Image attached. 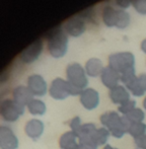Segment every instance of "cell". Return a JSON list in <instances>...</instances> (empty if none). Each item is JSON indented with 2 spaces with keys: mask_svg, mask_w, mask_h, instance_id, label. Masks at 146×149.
<instances>
[{
  "mask_svg": "<svg viewBox=\"0 0 146 149\" xmlns=\"http://www.w3.org/2000/svg\"><path fill=\"white\" fill-rule=\"evenodd\" d=\"M79 102L85 110H95L99 104V91L95 88H91V87H86L85 89L82 90V92L79 95Z\"/></svg>",
  "mask_w": 146,
  "mask_h": 149,
  "instance_id": "30bf717a",
  "label": "cell"
},
{
  "mask_svg": "<svg viewBox=\"0 0 146 149\" xmlns=\"http://www.w3.org/2000/svg\"><path fill=\"white\" fill-rule=\"evenodd\" d=\"M123 117L127 120L129 125H131V124H133V123H139V122L144 121L145 113H144V111L141 110L140 108H137L136 107L134 110H132L130 113H128V114Z\"/></svg>",
  "mask_w": 146,
  "mask_h": 149,
  "instance_id": "603a6c76",
  "label": "cell"
},
{
  "mask_svg": "<svg viewBox=\"0 0 146 149\" xmlns=\"http://www.w3.org/2000/svg\"><path fill=\"white\" fill-rule=\"evenodd\" d=\"M26 86L36 96H44L48 91V85L44 77L40 74H32L28 77Z\"/></svg>",
  "mask_w": 146,
  "mask_h": 149,
  "instance_id": "7c38bea8",
  "label": "cell"
},
{
  "mask_svg": "<svg viewBox=\"0 0 146 149\" xmlns=\"http://www.w3.org/2000/svg\"><path fill=\"white\" fill-rule=\"evenodd\" d=\"M78 140H79V149H97V147H99L95 144V142L92 140L91 136L80 138Z\"/></svg>",
  "mask_w": 146,
  "mask_h": 149,
  "instance_id": "d4e9b609",
  "label": "cell"
},
{
  "mask_svg": "<svg viewBox=\"0 0 146 149\" xmlns=\"http://www.w3.org/2000/svg\"><path fill=\"white\" fill-rule=\"evenodd\" d=\"M101 123L110 131L111 135L115 138H122L127 133L129 123L123 116L114 111L104 113L101 116Z\"/></svg>",
  "mask_w": 146,
  "mask_h": 149,
  "instance_id": "7a4b0ae2",
  "label": "cell"
},
{
  "mask_svg": "<svg viewBox=\"0 0 146 149\" xmlns=\"http://www.w3.org/2000/svg\"><path fill=\"white\" fill-rule=\"evenodd\" d=\"M125 86L134 96L140 97L144 95L146 93V74L145 73L139 74Z\"/></svg>",
  "mask_w": 146,
  "mask_h": 149,
  "instance_id": "5bb4252c",
  "label": "cell"
},
{
  "mask_svg": "<svg viewBox=\"0 0 146 149\" xmlns=\"http://www.w3.org/2000/svg\"><path fill=\"white\" fill-rule=\"evenodd\" d=\"M127 133L132 136L134 139L139 137H142L146 134V124L144 122H139V123H133L129 126Z\"/></svg>",
  "mask_w": 146,
  "mask_h": 149,
  "instance_id": "7402d4cb",
  "label": "cell"
},
{
  "mask_svg": "<svg viewBox=\"0 0 146 149\" xmlns=\"http://www.w3.org/2000/svg\"><path fill=\"white\" fill-rule=\"evenodd\" d=\"M101 79L103 84L107 88L112 89L115 86L119 85V82L121 81V76L115 69H113L112 67L108 65L104 68L103 72H102Z\"/></svg>",
  "mask_w": 146,
  "mask_h": 149,
  "instance_id": "9a60e30c",
  "label": "cell"
},
{
  "mask_svg": "<svg viewBox=\"0 0 146 149\" xmlns=\"http://www.w3.org/2000/svg\"><path fill=\"white\" fill-rule=\"evenodd\" d=\"M34 94L26 85H18L12 91V100L19 106L26 108L28 104L34 100Z\"/></svg>",
  "mask_w": 146,
  "mask_h": 149,
  "instance_id": "4fadbf2b",
  "label": "cell"
},
{
  "mask_svg": "<svg viewBox=\"0 0 146 149\" xmlns=\"http://www.w3.org/2000/svg\"><path fill=\"white\" fill-rule=\"evenodd\" d=\"M134 143L138 149H146V134L142 137L134 139Z\"/></svg>",
  "mask_w": 146,
  "mask_h": 149,
  "instance_id": "83f0119b",
  "label": "cell"
},
{
  "mask_svg": "<svg viewBox=\"0 0 146 149\" xmlns=\"http://www.w3.org/2000/svg\"><path fill=\"white\" fill-rule=\"evenodd\" d=\"M143 108H144L146 111V96L144 97V100H143Z\"/></svg>",
  "mask_w": 146,
  "mask_h": 149,
  "instance_id": "1f68e13d",
  "label": "cell"
},
{
  "mask_svg": "<svg viewBox=\"0 0 146 149\" xmlns=\"http://www.w3.org/2000/svg\"><path fill=\"white\" fill-rule=\"evenodd\" d=\"M29 113L33 116H43L47 111L46 104L42 100L34 98L26 107Z\"/></svg>",
  "mask_w": 146,
  "mask_h": 149,
  "instance_id": "ffe728a7",
  "label": "cell"
},
{
  "mask_svg": "<svg viewBox=\"0 0 146 149\" xmlns=\"http://www.w3.org/2000/svg\"><path fill=\"white\" fill-rule=\"evenodd\" d=\"M136 108V102L134 100H129L128 102H124L122 104L121 106H119L118 108V111L120 114H122V116H125L127 115L128 113H130L132 110Z\"/></svg>",
  "mask_w": 146,
  "mask_h": 149,
  "instance_id": "484cf974",
  "label": "cell"
},
{
  "mask_svg": "<svg viewBox=\"0 0 146 149\" xmlns=\"http://www.w3.org/2000/svg\"><path fill=\"white\" fill-rule=\"evenodd\" d=\"M47 48L50 55L54 58H61L67 52L68 35L61 26L50 30L46 35Z\"/></svg>",
  "mask_w": 146,
  "mask_h": 149,
  "instance_id": "6da1fadb",
  "label": "cell"
},
{
  "mask_svg": "<svg viewBox=\"0 0 146 149\" xmlns=\"http://www.w3.org/2000/svg\"><path fill=\"white\" fill-rule=\"evenodd\" d=\"M97 128L95 127V125L93 123H85V124H81L80 127L74 132V134L77 136L78 139L83 137H88L91 136L93 134V132L97 130Z\"/></svg>",
  "mask_w": 146,
  "mask_h": 149,
  "instance_id": "cb8c5ba5",
  "label": "cell"
},
{
  "mask_svg": "<svg viewBox=\"0 0 146 149\" xmlns=\"http://www.w3.org/2000/svg\"><path fill=\"white\" fill-rule=\"evenodd\" d=\"M133 0H115V4L121 9H125V8L129 7L130 4H132Z\"/></svg>",
  "mask_w": 146,
  "mask_h": 149,
  "instance_id": "f1b7e54d",
  "label": "cell"
},
{
  "mask_svg": "<svg viewBox=\"0 0 146 149\" xmlns=\"http://www.w3.org/2000/svg\"><path fill=\"white\" fill-rule=\"evenodd\" d=\"M109 66L121 75L135 70V57L131 52H116L109 56Z\"/></svg>",
  "mask_w": 146,
  "mask_h": 149,
  "instance_id": "277c9868",
  "label": "cell"
},
{
  "mask_svg": "<svg viewBox=\"0 0 146 149\" xmlns=\"http://www.w3.org/2000/svg\"><path fill=\"white\" fill-rule=\"evenodd\" d=\"M66 80L70 82L73 86L77 87L78 89L83 90L86 88L88 79L85 69L79 63H70L66 67Z\"/></svg>",
  "mask_w": 146,
  "mask_h": 149,
  "instance_id": "8992f818",
  "label": "cell"
},
{
  "mask_svg": "<svg viewBox=\"0 0 146 149\" xmlns=\"http://www.w3.org/2000/svg\"><path fill=\"white\" fill-rule=\"evenodd\" d=\"M0 148L1 149H17L18 138L14 132L7 126L0 127Z\"/></svg>",
  "mask_w": 146,
  "mask_h": 149,
  "instance_id": "8fae6325",
  "label": "cell"
},
{
  "mask_svg": "<svg viewBox=\"0 0 146 149\" xmlns=\"http://www.w3.org/2000/svg\"><path fill=\"white\" fill-rule=\"evenodd\" d=\"M63 29L67 35L72 36V37H78L84 33L86 29V20L78 13L68 18L64 22Z\"/></svg>",
  "mask_w": 146,
  "mask_h": 149,
  "instance_id": "9c48e42d",
  "label": "cell"
},
{
  "mask_svg": "<svg viewBox=\"0 0 146 149\" xmlns=\"http://www.w3.org/2000/svg\"><path fill=\"white\" fill-rule=\"evenodd\" d=\"M59 146L61 149H79V140L72 131H67L60 137Z\"/></svg>",
  "mask_w": 146,
  "mask_h": 149,
  "instance_id": "ac0fdd59",
  "label": "cell"
},
{
  "mask_svg": "<svg viewBox=\"0 0 146 149\" xmlns=\"http://www.w3.org/2000/svg\"><path fill=\"white\" fill-rule=\"evenodd\" d=\"M81 92L82 90L73 86L70 82L60 77L54 79L49 87V94L57 100H63L70 95H80Z\"/></svg>",
  "mask_w": 146,
  "mask_h": 149,
  "instance_id": "5b68a950",
  "label": "cell"
},
{
  "mask_svg": "<svg viewBox=\"0 0 146 149\" xmlns=\"http://www.w3.org/2000/svg\"><path fill=\"white\" fill-rule=\"evenodd\" d=\"M109 96L110 100H112L113 104H118V106H121L124 102H128L130 98V91L126 88L125 85H117L114 88L110 89L109 92Z\"/></svg>",
  "mask_w": 146,
  "mask_h": 149,
  "instance_id": "2e32d148",
  "label": "cell"
},
{
  "mask_svg": "<svg viewBox=\"0 0 146 149\" xmlns=\"http://www.w3.org/2000/svg\"><path fill=\"white\" fill-rule=\"evenodd\" d=\"M26 112V108L16 104L12 98H4L0 102V116L6 122L17 121Z\"/></svg>",
  "mask_w": 146,
  "mask_h": 149,
  "instance_id": "52a82bcc",
  "label": "cell"
},
{
  "mask_svg": "<svg viewBox=\"0 0 146 149\" xmlns=\"http://www.w3.org/2000/svg\"><path fill=\"white\" fill-rule=\"evenodd\" d=\"M136 149H138V148H136Z\"/></svg>",
  "mask_w": 146,
  "mask_h": 149,
  "instance_id": "d6a6232c",
  "label": "cell"
},
{
  "mask_svg": "<svg viewBox=\"0 0 146 149\" xmlns=\"http://www.w3.org/2000/svg\"><path fill=\"white\" fill-rule=\"evenodd\" d=\"M104 68L105 67L103 65V62L99 58H90V59H88L85 63L84 67L87 76L90 77H97L99 75L101 76Z\"/></svg>",
  "mask_w": 146,
  "mask_h": 149,
  "instance_id": "d6986e66",
  "label": "cell"
},
{
  "mask_svg": "<svg viewBox=\"0 0 146 149\" xmlns=\"http://www.w3.org/2000/svg\"><path fill=\"white\" fill-rule=\"evenodd\" d=\"M42 52H43V41L42 39H37L20 52L19 59L24 64H31L40 57Z\"/></svg>",
  "mask_w": 146,
  "mask_h": 149,
  "instance_id": "ba28073f",
  "label": "cell"
},
{
  "mask_svg": "<svg viewBox=\"0 0 146 149\" xmlns=\"http://www.w3.org/2000/svg\"><path fill=\"white\" fill-rule=\"evenodd\" d=\"M45 126L44 123L39 119H32L24 126V132L33 140H38L44 133Z\"/></svg>",
  "mask_w": 146,
  "mask_h": 149,
  "instance_id": "e0dca14e",
  "label": "cell"
},
{
  "mask_svg": "<svg viewBox=\"0 0 146 149\" xmlns=\"http://www.w3.org/2000/svg\"><path fill=\"white\" fill-rule=\"evenodd\" d=\"M132 5L141 14H146V0H133Z\"/></svg>",
  "mask_w": 146,
  "mask_h": 149,
  "instance_id": "4316f807",
  "label": "cell"
},
{
  "mask_svg": "<svg viewBox=\"0 0 146 149\" xmlns=\"http://www.w3.org/2000/svg\"><path fill=\"white\" fill-rule=\"evenodd\" d=\"M111 133L110 131L105 127H102V128H97L93 134L91 135V138L92 140L95 142L97 146H105L107 145V142L109 140Z\"/></svg>",
  "mask_w": 146,
  "mask_h": 149,
  "instance_id": "44dd1931",
  "label": "cell"
},
{
  "mask_svg": "<svg viewBox=\"0 0 146 149\" xmlns=\"http://www.w3.org/2000/svg\"><path fill=\"white\" fill-rule=\"evenodd\" d=\"M102 18L106 26L124 29L130 22V15L127 11L113 5H105L102 9Z\"/></svg>",
  "mask_w": 146,
  "mask_h": 149,
  "instance_id": "3957f363",
  "label": "cell"
},
{
  "mask_svg": "<svg viewBox=\"0 0 146 149\" xmlns=\"http://www.w3.org/2000/svg\"><path fill=\"white\" fill-rule=\"evenodd\" d=\"M103 149H118V148H115V147H113V146L109 145V144H107V145L104 146V148H103Z\"/></svg>",
  "mask_w": 146,
  "mask_h": 149,
  "instance_id": "4dcf8cb0",
  "label": "cell"
},
{
  "mask_svg": "<svg viewBox=\"0 0 146 149\" xmlns=\"http://www.w3.org/2000/svg\"><path fill=\"white\" fill-rule=\"evenodd\" d=\"M141 49H142V51L144 52V53H146V39L143 40L142 42H141Z\"/></svg>",
  "mask_w": 146,
  "mask_h": 149,
  "instance_id": "f546056e",
  "label": "cell"
}]
</instances>
